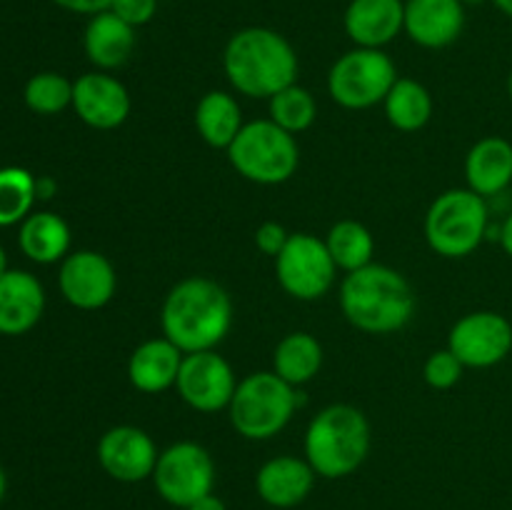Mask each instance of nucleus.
Returning <instances> with one entry per match:
<instances>
[{"instance_id":"15","label":"nucleus","mask_w":512,"mask_h":510,"mask_svg":"<svg viewBox=\"0 0 512 510\" xmlns=\"http://www.w3.org/2000/svg\"><path fill=\"white\" fill-rule=\"evenodd\" d=\"M130 93L115 75L90 70L73 80V110L85 125L95 130H115L128 120Z\"/></svg>"},{"instance_id":"12","label":"nucleus","mask_w":512,"mask_h":510,"mask_svg":"<svg viewBox=\"0 0 512 510\" xmlns=\"http://www.w3.org/2000/svg\"><path fill=\"white\" fill-rule=\"evenodd\" d=\"M448 348L465 368H493L512 350V323L495 310H475L450 328Z\"/></svg>"},{"instance_id":"27","label":"nucleus","mask_w":512,"mask_h":510,"mask_svg":"<svg viewBox=\"0 0 512 510\" xmlns=\"http://www.w3.org/2000/svg\"><path fill=\"white\" fill-rule=\"evenodd\" d=\"M325 245H328L338 270H343V273H353V270H360L365 268V265L375 263V238L363 223H358V220H338V223L328 230Z\"/></svg>"},{"instance_id":"24","label":"nucleus","mask_w":512,"mask_h":510,"mask_svg":"<svg viewBox=\"0 0 512 510\" xmlns=\"http://www.w3.org/2000/svg\"><path fill=\"white\" fill-rule=\"evenodd\" d=\"M18 245L33 263H58L70 250V228L58 213H50V210L30 213L20 223Z\"/></svg>"},{"instance_id":"11","label":"nucleus","mask_w":512,"mask_h":510,"mask_svg":"<svg viewBox=\"0 0 512 510\" xmlns=\"http://www.w3.org/2000/svg\"><path fill=\"white\" fill-rule=\"evenodd\" d=\"M235 388H238V378H235L233 365L223 355H218V350L183 355L175 390L188 408L198 413L228 410Z\"/></svg>"},{"instance_id":"35","label":"nucleus","mask_w":512,"mask_h":510,"mask_svg":"<svg viewBox=\"0 0 512 510\" xmlns=\"http://www.w3.org/2000/svg\"><path fill=\"white\" fill-rule=\"evenodd\" d=\"M185 510H228V508H225V503L218 498V495L210 493V495H205V498H200L198 503H193L190 508H185Z\"/></svg>"},{"instance_id":"6","label":"nucleus","mask_w":512,"mask_h":510,"mask_svg":"<svg viewBox=\"0 0 512 510\" xmlns=\"http://www.w3.org/2000/svg\"><path fill=\"white\" fill-rule=\"evenodd\" d=\"M298 408V395L273 370H258L238 380L228 418L235 433L245 440H270L288 428Z\"/></svg>"},{"instance_id":"32","label":"nucleus","mask_w":512,"mask_h":510,"mask_svg":"<svg viewBox=\"0 0 512 510\" xmlns=\"http://www.w3.org/2000/svg\"><path fill=\"white\" fill-rule=\"evenodd\" d=\"M110 10L118 18H123L128 25L140 28V25H148L155 18V13H158V0H113Z\"/></svg>"},{"instance_id":"42","label":"nucleus","mask_w":512,"mask_h":510,"mask_svg":"<svg viewBox=\"0 0 512 510\" xmlns=\"http://www.w3.org/2000/svg\"><path fill=\"white\" fill-rule=\"evenodd\" d=\"M508 95H510V100H512V68H510V73H508Z\"/></svg>"},{"instance_id":"36","label":"nucleus","mask_w":512,"mask_h":510,"mask_svg":"<svg viewBox=\"0 0 512 510\" xmlns=\"http://www.w3.org/2000/svg\"><path fill=\"white\" fill-rule=\"evenodd\" d=\"M58 185H55L53 178H35V193H38V200L53 198Z\"/></svg>"},{"instance_id":"10","label":"nucleus","mask_w":512,"mask_h":510,"mask_svg":"<svg viewBox=\"0 0 512 510\" xmlns=\"http://www.w3.org/2000/svg\"><path fill=\"white\" fill-rule=\"evenodd\" d=\"M275 278L295 300H320L338 278V265L325 240L313 233H290L288 245L275 258Z\"/></svg>"},{"instance_id":"40","label":"nucleus","mask_w":512,"mask_h":510,"mask_svg":"<svg viewBox=\"0 0 512 510\" xmlns=\"http://www.w3.org/2000/svg\"><path fill=\"white\" fill-rule=\"evenodd\" d=\"M5 488H8V480H5L3 468H0V503H3V498H5Z\"/></svg>"},{"instance_id":"9","label":"nucleus","mask_w":512,"mask_h":510,"mask_svg":"<svg viewBox=\"0 0 512 510\" xmlns=\"http://www.w3.org/2000/svg\"><path fill=\"white\" fill-rule=\"evenodd\" d=\"M153 488L173 508H190L215 488V460L208 448L193 440H178L160 450L153 470Z\"/></svg>"},{"instance_id":"26","label":"nucleus","mask_w":512,"mask_h":510,"mask_svg":"<svg viewBox=\"0 0 512 510\" xmlns=\"http://www.w3.org/2000/svg\"><path fill=\"white\" fill-rule=\"evenodd\" d=\"M388 123L400 133H418L433 118V95L413 78H398L383 100Z\"/></svg>"},{"instance_id":"37","label":"nucleus","mask_w":512,"mask_h":510,"mask_svg":"<svg viewBox=\"0 0 512 510\" xmlns=\"http://www.w3.org/2000/svg\"><path fill=\"white\" fill-rule=\"evenodd\" d=\"M500 245H503L505 253L512 258V210L508 213V218L503 220V225H500Z\"/></svg>"},{"instance_id":"13","label":"nucleus","mask_w":512,"mask_h":510,"mask_svg":"<svg viewBox=\"0 0 512 510\" xmlns=\"http://www.w3.org/2000/svg\"><path fill=\"white\" fill-rule=\"evenodd\" d=\"M98 465L118 483H143L153 478L158 463V445L138 425H113L98 440Z\"/></svg>"},{"instance_id":"20","label":"nucleus","mask_w":512,"mask_h":510,"mask_svg":"<svg viewBox=\"0 0 512 510\" xmlns=\"http://www.w3.org/2000/svg\"><path fill=\"white\" fill-rule=\"evenodd\" d=\"M183 350L168 338H150L140 343L128 358V380L135 390L145 395H158L175 388Z\"/></svg>"},{"instance_id":"41","label":"nucleus","mask_w":512,"mask_h":510,"mask_svg":"<svg viewBox=\"0 0 512 510\" xmlns=\"http://www.w3.org/2000/svg\"><path fill=\"white\" fill-rule=\"evenodd\" d=\"M483 3H490V0H463L465 8H468V5H483Z\"/></svg>"},{"instance_id":"25","label":"nucleus","mask_w":512,"mask_h":510,"mask_svg":"<svg viewBox=\"0 0 512 510\" xmlns=\"http://www.w3.org/2000/svg\"><path fill=\"white\" fill-rule=\"evenodd\" d=\"M323 345L315 335L305 330H295L280 338V343L273 350V373H278L285 383L293 388L310 383L318 378L323 368Z\"/></svg>"},{"instance_id":"22","label":"nucleus","mask_w":512,"mask_h":510,"mask_svg":"<svg viewBox=\"0 0 512 510\" xmlns=\"http://www.w3.org/2000/svg\"><path fill=\"white\" fill-rule=\"evenodd\" d=\"M83 48L95 70H118L130 60L135 50V28L125 23L123 18L105 10L93 15L85 25Z\"/></svg>"},{"instance_id":"30","label":"nucleus","mask_w":512,"mask_h":510,"mask_svg":"<svg viewBox=\"0 0 512 510\" xmlns=\"http://www.w3.org/2000/svg\"><path fill=\"white\" fill-rule=\"evenodd\" d=\"M23 100L33 113L58 115L65 108H73V80L53 73V70H45L25 83Z\"/></svg>"},{"instance_id":"28","label":"nucleus","mask_w":512,"mask_h":510,"mask_svg":"<svg viewBox=\"0 0 512 510\" xmlns=\"http://www.w3.org/2000/svg\"><path fill=\"white\" fill-rule=\"evenodd\" d=\"M268 113L275 125L288 130L290 135H298L305 133L318 118V100L308 88L293 83L268 100Z\"/></svg>"},{"instance_id":"1","label":"nucleus","mask_w":512,"mask_h":510,"mask_svg":"<svg viewBox=\"0 0 512 510\" xmlns=\"http://www.w3.org/2000/svg\"><path fill=\"white\" fill-rule=\"evenodd\" d=\"M233 298L205 275H188L168 290L160 308V328L183 353L215 350L233 328Z\"/></svg>"},{"instance_id":"21","label":"nucleus","mask_w":512,"mask_h":510,"mask_svg":"<svg viewBox=\"0 0 512 510\" xmlns=\"http://www.w3.org/2000/svg\"><path fill=\"white\" fill-rule=\"evenodd\" d=\"M465 180L485 200L505 193L512 183V143L500 135L480 138L465 155Z\"/></svg>"},{"instance_id":"29","label":"nucleus","mask_w":512,"mask_h":510,"mask_svg":"<svg viewBox=\"0 0 512 510\" xmlns=\"http://www.w3.org/2000/svg\"><path fill=\"white\" fill-rule=\"evenodd\" d=\"M38 200L35 175L30 170L10 165L0 168V228L23 223Z\"/></svg>"},{"instance_id":"5","label":"nucleus","mask_w":512,"mask_h":510,"mask_svg":"<svg viewBox=\"0 0 512 510\" xmlns=\"http://www.w3.org/2000/svg\"><path fill=\"white\" fill-rule=\"evenodd\" d=\"M490 230V208L470 188H450L425 213V240L440 258H468L483 245Z\"/></svg>"},{"instance_id":"19","label":"nucleus","mask_w":512,"mask_h":510,"mask_svg":"<svg viewBox=\"0 0 512 510\" xmlns=\"http://www.w3.org/2000/svg\"><path fill=\"white\" fill-rule=\"evenodd\" d=\"M45 310V290L28 270L0 275V335H23L38 325Z\"/></svg>"},{"instance_id":"34","label":"nucleus","mask_w":512,"mask_h":510,"mask_svg":"<svg viewBox=\"0 0 512 510\" xmlns=\"http://www.w3.org/2000/svg\"><path fill=\"white\" fill-rule=\"evenodd\" d=\"M58 8L68 10V13H78V15H98V13H105V10H110V5H113V0H53Z\"/></svg>"},{"instance_id":"39","label":"nucleus","mask_w":512,"mask_h":510,"mask_svg":"<svg viewBox=\"0 0 512 510\" xmlns=\"http://www.w3.org/2000/svg\"><path fill=\"white\" fill-rule=\"evenodd\" d=\"M5 270H8V255H5L3 245H0V275H3Z\"/></svg>"},{"instance_id":"18","label":"nucleus","mask_w":512,"mask_h":510,"mask_svg":"<svg viewBox=\"0 0 512 510\" xmlns=\"http://www.w3.org/2000/svg\"><path fill=\"white\" fill-rule=\"evenodd\" d=\"M343 25L355 48L383 50L405 30V0H350Z\"/></svg>"},{"instance_id":"33","label":"nucleus","mask_w":512,"mask_h":510,"mask_svg":"<svg viewBox=\"0 0 512 510\" xmlns=\"http://www.w3.org/2000/svg\"><path fill=\"white\" fill-rule=\"evenodd\" d=\"M290 233L285 230V225H280L278 220H265L263 225H258L255 230V248L263 255H270V258H278L283 253V248L288 245Z\"/></svg>"},{"instance_id":"38","label":"nucleus","mask_w":512,"mask_h":510,"mask_svg":"<svg viewBox=\"0 0 512 510\" xmlns=\"http://www.w3.org/2000/svg\"><path fill=\"white\" fill-rule=\"evenodd\" d=\"M490 3H493L495 8L500 10V13L508 15V18H512V0H490Z\"/></svg>"},{"instance_id":"17","label":"nucleus","mask_w":512,"mask_h":510,"mask_svg":"<svg viewBox=\"0 0 512 510\" xmlns=\"http://www.w3.org/2000/svg\"><path fill=\"white\" fill-rule=\"evenodd\" d=\"M315 470L298 455H275L255 473V493L265 505L278 510L298 508L315 488Z\"/></svg>"},{"instance_id":"23","label":"nucleus","mask_w":512,"mask_h":510,"mask_svg":"<svg viewBox=\"0 0 512 510\" xmlns=\"http://www.w3.org/2000/svg\"><path fill=\"white\" fill-rule=\"evenodd\" d=\"M243 125V108L228 90H208L195 105V128L210 148L228 150Z\"/></svg>"},{"instance_id":"7","label":"nucleus","mask_w":512,"mask_h":510,"mask_svg":"<svg viewBox=\"0 0 512 510\" xmlns=\"http://www.w3.org/2000/svg\"><path fill=\"white\" fill-rule=\"evenodd\" d=\"M225 153L238 175L258 185L288 183L298 173L300 165V148L295 135L275 125L270 118L245 123Z\"/></svg>"},{"instance_id":"2","label":"nucleus","mask_w":512,"mask_h":510,"mask_svg":"<svg viewBox=\"0 0 512 510\" xmlns=\"http://www.w3.org/2000/svg\"><path fill=\"white\" fill-rule=\"evenodd\" d=\"M418 298L400 270L383 263L345 273L340 283V310L360 333L390 335L413 320Z\"/></svg>"},{"instance_id":"4","label":"nucleus","mask_w":512,"mask_h":510,"mask_svg":"<svg viewBox=\"0 0 512 510\" xmlns=\"http://www.w3.org/2000/svg\"><path fill=\"white\" fill-rule=\"evenodd\" d=\"M303 455L318 478L353 475L370 455V423L363 410L348 403L320 410L305 430Z\"/></svg>"},{"instance_id":"8","label":"nucleus","mask_w":512,"mask_h":510,"mask_svg":"<svg viewBox=\"0 0 512 510\" xmlns=\"http://www.w3.org/2000/svg\"><path fill=\"white\" fill-rule=\"evenodd\" d=\"M398 68L385 50L353 48L328 70V95L345 110H368L388 98Z\"/></svg>"},{"instance_id":"3","label":"nucleus","mask_w":512,"mask_h":510,"mask_svg":"<svg viewBox=\"0 0 512 510\" xmlns=\"http://www.w3.org/2000/svg\"><path fill=\"white\" fill-rule=\"evenodd\" d=\"M298 53L278 30L250 25L238 30L223 50V70L235 93L270 100L298 83Z\"/></svg>"},{"instance_id":"31","label":"nucleus","mask_w":512,"mask_h":510,"mask_svg":"<svg viewBox=\"0 0 512 510\" xmlns=\"http://www.w3.org/2000/svg\"><path fill=\"white\" fill-rule=\"evenodd\" d=\"M465 373V365L455 358V353L450 348L435 350L428 355L423 365V378L425 383L433 390H450L460 383Z\"/></svg>"},{"instance_id":"16","label":"nucleus","mask_w":512,"mask_h":510,"mask_svg":"<svg viewBox=\"0 0 512 510\" xmlns=\"http://www.w3.org/2000/svg\"><path fill=\"white\" fill-rule=\"evenodd\" d=\"M463 0H405L403 33L425 50H443L463 35Z\"/></svg>"},{"instance_id":"14","label":"nucleus","mask_w":512,"mask_h":510,"mask_svg":"<svg viewBox=\"0 0 512 510\" xmlns=\"http://www.w3.org/2000/svg\"><path fill=\"white\" fill-rule=\"evenodd\" d=\"M58 288L73 308L100 310L118 290V273L98 250H75L60 260Z\"/></svg>"}]
</instances>
